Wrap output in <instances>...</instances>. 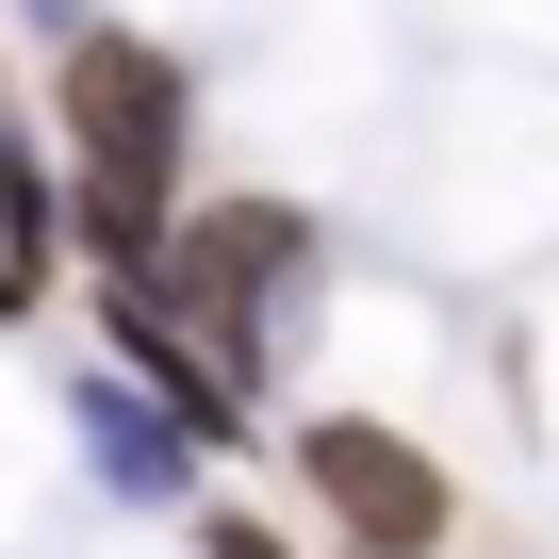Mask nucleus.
Masks as SVG:
<instances>
[{
    "label": "nucleus",
    "instance_id": "nucleus-1",
    "mask_svg": "<svg viewBox=\"0 0 559 559\" xmlns=\"http://www.w3.org/2000/svg\"><path fill=\"white\" fill-rule=\"evenodd\" d=\"M50 116H67V230L99 247V280H148V247L181 214V148H198L181 50L83 17V34H50Z\"/></svg>",
    "mask_w": 559,
    "mask_h": 559
},
{
    "label": "nucleus",
    "instance_id": "nucleus-2",
    "mask_svg": "<svg viewBox=\"0 0 559 559\" xmlns=\"http://www.w3.org/2000/svg\"><path fill=\"white\" fill-rule=\"evenodd\" d=\"M297 280H313V214H297V198H198V214H165V247H148V297H165L230 379H263Z\"/></svg>",
    "mask_w": 559,
    "mask_h": 559
},
{
    "label": "nucleus",
    "instance_id": "nucleus-3",
    "mask_svg": "<svg viewBox=\"0 0 559 559\" xmlns=\"http://www.w3.org/2000/svg\"><path fill=\"white\" fill-rule=\"evenodd\" d=\"M297 477H313V510H330L362 559H428V543L461 526L444 461H428V444H395V428H362V412H313V428H297Z\"/></svg>",
    "mask_w": 559,
    "mask_h": 559
},
{
    "label": "nucleus",
    "instance_id": "nucleus-4",
    "mask_svg": "<svg viewBox=\"0 0 559 559\" xmlns=\"http://www.w3.org/2000/svg\"><path fill=\"white\" fill-rule=\"evenodd\" d=\"M99 346H116V379H148V395L181 412V444H198V461H214V444H247V379H230L165 297H148V280H99Z\"/></svg>",
    "mask_w": 559,
    "mask_h": 559
},
{
    "label": "nucleus",
    "instance_id": "nucleus-5",
    "mask_svg": "<svg viewBox=\"0 0 559 559\" xmlns=\"http://www.w3.org/2000/svg\"><path fill=\"white\" fill-rule=\"evenodd\" d=\"M67 412H83V461H99V493H132V510H181L198 444H181V412H165L148 379H116V362H99V379H83Z\"/></svg>",
    "mask_w": 559,
    "mask_h": 559
},
{
    "label": "nucleus",
    "instance_id": "nucleus-6",
    "mask_svg": "<svg viewBox=\"0 0 559 559\" xmlns=\"http://www.w3.org/2000/svg\"><path fill=\"white\" fill-rule=\"evenodd\" d=\"M50 230H67V198H50V148L0 116V263H34V280H50Z\"/></svg>",
    "mask_w": 559,
    "mask_h": 559
},
{
    "label": "nucleus",
    "instance_id": "nucleus-7",
    "mask_svg": "<svg viewBox=\"0 0 559 559\" xmlns=\"http://www.w3.org/2000/svg\"><path fill=\"white\" fill-rule=\"evenodd\" d=\"M198 559H297V543H263L247 510H198Z\"/></svg>",
    "mask_w": 559,
    "mask_h": 559
},
{
    "label": "nucleus",
    "instance_id": "nucleus-8",
    "mask_svg": "<svg viewBox=\"0 0 559 559\" xmlns=\"http://www.w3.org/2000/svg\"><path fill=\"white\" fill-rule=\"evenodd\" d=\"M17 17H34V34H83V17H99V0H17Z\"/></svg>",
    "mask_w": 559,
    "mask_h": 559
},
{
    "label": "nucleus",
    "instance_id": "nucleus-9",
    "mask_svg": "<svg viewBox=\"0 0 559 559\" xmlns=\"http://www.w3.org/2000/svg\"><path fill=\"white\" fill-rule=\"evenodd\" d=\"M17 313H34V263H0V330H17Z\"/></svg>",
    "mask_w": 559,
    "mask_h": 559
}]
</instances>
